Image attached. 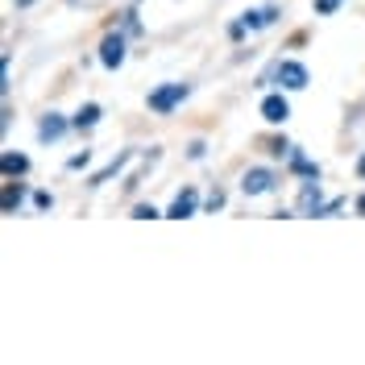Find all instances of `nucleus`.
Segmentation results:
<instances>
[{
    "mask_svg": "<svg viewBox=\"0 0 365 365\" xmlns=\"http://www.w3.org/2000/svg\"><path fill=\"white\" fill-rule=\"evenodd\" d=\"M187 96H191V88H187V83H162V88L150 91V113L170 116L182 100H187Z\"/></svg>",
    "mask_w": 365,
    "mask_h": 365,
    "instance_id": "1",
    "label": "nucleus"
},
{
    "mask_svg": "<svg viewBox=\"0 0 365 365\" xmlns=\"http://www.w3.org/2000/svg\"><path fill=\"white\" fill-rule=\"evenodd\" d=\"M266 79H278L287 91H303V88H307V67L295 63V58H282V63H274V67H270Z\"/></svg>",
    "mask_w": 365,
    "mask_h": 365,
    "instance_id": "2",
    "label": "nucleus"
},
{
    "mask_svg": "<svg viewBox=\"0 0 365 365\" xmlns=\"http://www.w3.org/2000/svg\"><path fill=\"white\" fill-rule=\"evenodd\" d=\"M125 29H113V34H104V42H100V63L108 71H116L120 63H125Z\"/></svg>",
    "mask_w": 365,
    "mask_h": 365,
    "instance_id": "3",
    "label": "nucleus"
},
{
    "mask_svg": "<svg viewBox=\"0 0 365 365\" xmlns=\"http://www.w3.org/2000/svg\"><path fill=\"white\" fill-rule=\"evenodd\" d=\"M274 182H278L274 170H266V166H250V170L241 175V191H245V195H266V191H274Z\"/></svg>",
    "mask_w": 365,
    "mask_h": 365,
    "instance_id": "4",
    "label": "nucleus"
},
{
    "mask_svg": "<svg viewBox=\"0 0 365 365\" xmlns=\"http://www.w3.org/2000/svg\"><path fill=\"white\" fill-rule=\"evenodd\" d=\"M319 207H324V195H319V182H303V191H299L295 200V212L299 216H319Z\"/></svg>",
    "mask_w": 365,
    "mask_h": 365,
    "instance_id": "5",
    "label": "nucleus"
},
{
    "mask_svg": "<svg viewBox=\"0 0 365 365\" xmlns=\"http://www.w3.org/2000/svg\"><path fill=\"white\" fill-rule=\"evenodd\" d=\"M195 207H200V195H195V187H187V191H179L175 195V204H170V220H187V216H195Z\"/></svg>",
    "mask_w": 365,
    "mask_h": 365,
    "instance_id": "6",
    "label": "nucleus"
},
{
    "mask_svg": "<svg viewBox=\"0 0 365 365\" xmlns=\"http://www.w3.org/2000/svg\"><path fill=\"white\" fill-rule=\"evenodd\" d=\"M262 116H266L270 125H282V120L291 116V104H287V96H278V91H274V96H266V100H262Z\"/></svg>",
    "mask_w": 365,
    "mask_h": 365,
    "instance_id": "7",
    "label": "nucleus"
},
{
    "mask_svg": "<svg viewBox=\"0 0 365 365\" xmlns=\"http://www.w3.org/2000/svg\"><path fill=\"white\" fill-rule=\"evenodd\" d=\"M63 133H67V120L58 113H46L42 120H38V141H58Z\"/></svg>",
    "mask_w": 365,
    "mask_h": 365,
    "instance_id": "8",
    "label": "nucleus"
},
{
    "mask_svg": "<svg viewBox=\"0 0 365 365\" xmlns=\"http://www.w3.org/2000/svg\"><path fill=\"white\" fill-rule=\"evenodd\" d=\"M129 158H133V150H125V154H116V158L108 162V166H104V170H96V175H91V182H88V187H104V182L113 179V175H116V170H120V166H125Z\"/></svg>",
    "mask_w": 365,
    "mask_h": 365,
    "instance_id": "9",
    "label": "nucleus"
},
{
    "mask_svg": "<svg viewBox=\"0 0 365 365\" xmlns=\"http://www.w3.org/2000/svg\"><path fill=\"white\" fill-rule=\"evenodd\" d=\"M21 200H25V187H21V182H4V216H17Z\"/></svg>",
    "mask_w": 365,
    "mask_h": 365,
    "instance_id": "10",
    "label": "nucleus"
},
{
    "mask_svg": "<svg viewBox=\"0 0 365 365\" xmlns=\"http://www.w3.org/2000/svg\"><path fill=\"white\" fill-rule=\"evenodd\" d=\"M287 158H291V170H295V175H307V179H319V166H316V162H307V158H303V154H299L295 145H291V154H287Z\"/></svg>",
    "mask_w": 365,
    "mask_h": 365,
    "instance_id": "11",
    "label": "nucleus"
},
{
    "mask_svg": "<svg viewBox=\"0 0 365 365\" xmlns=\"http://www.w3.org/2000/svg\"><path fill=\"white\" fill-rule=\"evenodd\" d=\"M274 17H278V9H257V13H245L241 25H245V29H262V25H270Z\"/></svg>",
    "mask_w": 365,
    "mask_h": 365,
    "instance_id": "12",
    "label": "nucleus"
},
{
    "mask_svg": "<svg viewBox=\"0 0 365 365\" xmlns=\"http://www.w3.org/2000/svg\"><path fill=\"white\" fill-rule=\"evenodd\" d=\"M96 120H100V104H83V108L75 113V120H71V125H75V129H91Z\"/></svg>",
    "mask_w": 365,
    "mask_h": 365,
    "instance_id": "13",
    "label": "nucleus"
},
{
    "mask_svg": "<svg viewBox=\"0 0 365 365\" xmlns=\"http://www.w3.org/2000/svg\"><path fill=\"white\" fill-rule=\"evenodd\" d=\"M0 166H4V175L13 179V175H25V170H29V158H25V154H4Z\"/></svg>",
    "mask_w": 365,
    "mask_h": 365,
    "instance_id": "14",
    "label": "nucleus"
},
{
    "mask_svg": "<svg viewBox=\"0 0 365 365\" xmlns=\"http://www.w3.org/2000/svg\"><path fill=\"white\" fill-rule=\"evenodd\" d=\"M158 216H162V212L154 204H137L133 207V220H158Z\"/></svg>",
    "mask_w": 365,
    "mask_h": 365,
    "instance_id": "15",
    "label": "nucleus"
},
{
    "mask_svg": "<svg viewBox=\"0 0 365 365\" xmlns=\"http://www.w3.org/2000/svg\"><path fill=\"white\" fill-rule=\"evenodd\" d=\"M125 34H129V38H137V34H141V21H137V13H133V9L125 13Z\"/></svg>",
    "mask_w": 365,
    "mask_h": 365,
    "instance_id": "16",
    "label": "nucleus"
},
{
    "mask_svg": "<svg viewBox=\"0 0 365 365\" xmlns=\"http://www.w3.org/2000/svg\"><path fill=\"white\" fill-rule=\"evenodd\" d=\"M34 207H38V212H50V207H54V195H50V191H38V195H34Z\"/></svg>",
    "mask_w": 365,
    "mask_h": 365,
    "instance_id": "17",
    "label": "nucleus"
},
{
    "mask_svg": "<svg viewBox=\"0 0 365 365\" xmlns=\"http://www.w3.org/2000/svg\"><path fill=\"white\" fill-rule=\"evenodd\" d=\"M336 4H341V0H316V13L328 17V13H336Z\"/></svg>",
    "mask_w": 365,
    "mask_h": 365,
    "instance_id": "18",
    "label": "nucleus"
},
{
    "mask_svg": "<svg viewBox=\"0 0 365 365\" xmlns=\"http://www.w3.org/2000/svg\"><path fill=\"white\" fill-rule=\"evenodd\" d=\"M207 207H212V212H216V207H225V191H220V187L207 195Z\"/></svg>",
    "mask_w": 365,
    "mask_h": 365,
    "instance_id": "19",
    "label": "nucleus"
},
{
    "mask_svg": "<svg viewBox=\"0 0 365 365\" xmlns=\"http://www.w3.org/2000/svg\"><path fill=\"white\" fill-rule=\"evenodd\" d=\"M88 158H91V154L83 150V154H75V158H71L67 166H71V170H83V166H88Z\"/></svg>",
    "mask_w": 365,
    "mask_h": 365,
    "instance_id": "20",
    "label": "nucleus"
},
{
    "mask_svg": "<svg viewBox=\"0 0 365 365\" xmlns=\"http://www.w3.org/2000/svg\"><path fill=\"white\" fill-rule=\"evenodd\" d=\"M357 216H365V191H361V200H357Z\"/></svg>",
    "mask_w": 365,
    "mask_h": 365,
    "instance_id": "21",
    "label": "nucleus"
},
{
    "mask_svg": "<svg viewBox=\"0 0 365 365\" xmlns=\"http://www.w3.org/2000/svg\"><path fill=\"white\" fill-rule=\"evenodd\" d=\"M357 175H361V179H365V154H361V158H357Z\"/></svg>",
    "mask_w": 365,
    "mask_h": 365,
    "instance_id": "22",
    "label": "nucleus"
},
{
    "mask_svg": "<svg viewBox=\"0 0 365 365\" xmlns=\"http://www.w3.org/2000/svg\"><path fill=\"white\" fill-rule=\"evenodd\" d=\"M13 4H17V9H29V4H34V0H13Z\"/></svg>",
    "mask_w": 365,
    "mask_h": 365,
    "instance_id": "23",
    "label": "nucleus"
}]
</instances>
